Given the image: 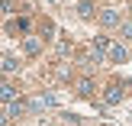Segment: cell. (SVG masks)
<instances>
[{"label": "cell", "instance_id": "obj_8", "mask_svg": "<svg viewBox=\"0 0 132 126\" xmlns=\"http://www.w3.org/2000/svg\"><path fill=\"white\" fill-rule=\"evenodd\" d=\"M77 13H81V16H94V3H90V0H81Z\"/></svg>", "mask_w": 132, "mask_h": 126}, {"label": "cell", "instance_id": "obj_6", "mask_svg": "<svg viewBox=\"0 0 132 126\" xmlns=\"http://www.w3.org/2000/svg\"><path fill=\"white\" fill-rule=\"evenodd\" d=\"M16 68H19V62H16V58H13V55H3V75H13Z\"/></svg>", "mask_w": 132, "mask_h": 126}, {"label": "cell", "instance_id": "obj_5", "mask_svg": "<svg viewBox=\"0 0 132 126\" xmlns=\"http://www.w3.org/2000/svg\"><path fill=\"white\" fill-rule=\"evenodd\" d=\"M23 49H26V55H39V39H36V36H26Z\"/></svg>", "mask_w": 132, "mask_h": 126}, {"label": "cell", "instance_id": "obj_7", "mask_svg": "<svg viewBox=\"0 0 132 126\" xmlns=\"http://www.w3.org/2000/svg\"><path fill=\"white\" fill-rule=\"evenodd\" d=\"M13 94H16V91H13V84L6 81L3 87H0V97H3V103H13Z\"/></svg>", "mask_w": 132, "mask_h": 126}, {"label": "cell", "instance_id": "obj_2", "mask_svg": "<svg viewBox=\"0 0 132 126\" xmlns=\"http://www.w3.org/2000/svg\"><path fill=\"white\" fill-rule=\"evenodd\" d=\"M19 113H23V107H19V103H3V123H10V120H16Z\"/></svg>", "mask_w": 132, "mask_h": 126}, {"label": "cell", "instance_id": "obj_11", "mask_svg": "<svg viewBox=\"0 0 132 126\" xmlns=\"http://www.w3.org/2000/svg\"><path fill=\"white\" fill-rule=\"evenodd\" d=\"M119 29H122V36H129V39H132V23H122Z\"/></svg>", "mask_w": 132, "mask_h": 126}, {"label": "cell", "instance_id": "obj_1", "mask_svg": "<svg viewBox=\"0 0 132 126\" xmlns=\"http://www.w3.org/2000/svg\"><path fill=\"white\" fill-rule=\"evenodd\" d=\"M122 97H126L122 84H110V87H106V94H103V100H106V103H119Z\"/></svg>", "mask_w": 132, "mask_h": 126}, {"label": "cell", "instance_id": "obj_4", "mask_svg": "<svg viewBox=\"0 0 132 126\" xmlns=\"http://www.w3.org/2000/svg\"><path fill=\"white\" fill-rule=\"evenodd\" d=\"M110 58H113L116 65H119V62H126V49H122L119 42H113V45H110Z\"/></svg>", "mask_w": 132, "mask_h": 126}, {"label": "cell", "instance_id": "obj_3", "mask_svg": "<svg viewBox=\"0 0 132 126\" xmlns=\"http://www.w3.org/2000/svg\"><path fill=\"white\" fill-rule=\"evenodd\" d=\"M100 23H103V26H122L116 10H103V13H100Z\"/></svg>", "mask_w": 132, "mask_h": 126}, {"label": "cell", "instance_id": "obj_9", "mask_svg": "<svg viewBox=\"0 0 132 126\" xmlns=\"http://www.w3.org/2000/svg\"><path fill=\"white\" fill-rule=\"evenodd\" d=\"M94 45H97L100 52H110V45H113V42H110L106 36H97V39H94Z\"/></svg>", "mask_w": 132, "mask_h": 126}, {"label": "cell", "instance_id": "obj_10", "mask_svg": "<svg viewBox=\"0 0 132 126\" xmlns=\"http://www.w3.org/2000/svg\"><path fill=\"white\" fill-rule=\"evenodd\" d=\"M90 91H94V84H90L87 78H84V81H77V94H84V97H87Z\"/></svg>", "mask_w": 132, "mask_h": 126}]
</instances>
